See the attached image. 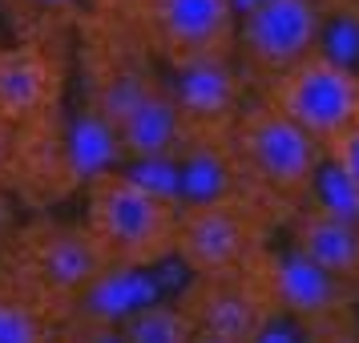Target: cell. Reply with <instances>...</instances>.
<instances>
[{
  "instance_id": "6da1fadb",
  "label": "cell",
  "mask_w": 359,
  "mask_h": 343,
  "mask_svg": "<svg viewBox=\"0 0 359 343\" xmlns=\"http://www.w3.org/2000/svg\"><path fill=\"white\" fill-rule=\"evenodd\" d=\"M114 275L121 271L105 262L81 218L36 214L29 222H17L8 243L0 246V283L25 295L53 323L85 311L97 287Z\"/></svg>"
},
{
  "instance_id": "ba28073f",
  "label": "cell",
  "mask_w": 359,
  "mask_h": 343,
  "mask_svg": "<svg viewBox=\"0 0 359 343\" xmlns=\"http://www.w3.org/2000/svg\"><path fill=\"white\" fill-rule=\"evenodd\" d=\"M259 97L271 101L278 114H287L327 149L359 121V69L327 53H311L307 61H299L278 81L266 85Z\"/></svg>"
},
{
  "instance_id": "ac0fdd59",
  "label": "cell",
  "mask_w": 359,
  "mask_h": 343,
  "mask_svg": "<svg viewBox=\"0 0 359 343\" xmlns=\"http://www.w3.org/2000/svg\"><path fill=\"white\" fill-rule=\"evenodd\" d=\"M299 343H359V311L343 319H327L319 327H307Z\"/></svg>"
},
{
  "instance_id": "5bb4252c",
  "label": "cell",
  "mask_w": 359,
  "mask_h": 343,
  "mask_svg": "<svg viewBox=\"0 0 359 343\" xmlns=\"http://www.w3.org/2000/svg\"><path fill=\"white\" fill-rule=\"evenodd\" d=\"M121 343H198V331L190 327L186 311L174 299H149L130 307L117 319Z\"/></svg>"
},
{
  "instance_id": "4fadbf2b",
  "label": "cell",
  "mask_w": 359,
  "mask_h": 343,
  "mask_svg": "<svg viewBox=\"0 0 359 343\" xmlns=\"http://www.w3.org/2000/svg\"><path fill=\"white\" fill-rule=\"evenodd\" d=\"M81 13L85 0H0V20L13 41H33L65 53H73Z\"/></svg>"
},
{
  "instance_id": "52a82bcc",
  "label": "cell",
  "mask_w": 359,
  "mask_h": 343,
  "mask_svg": "<svg viewBox=\"0 0 359 343\" xmlns=\"http://www.w3.org/2000/svg\"><path fill=\"white\" fill-rule=\"evenodd\" d=\"M130 20L162 69L234 53L238 13L230 0H133Z\"/></svg>"
},
{
  "instance_id": "3957f363",
  "label": "cell",
  "mask_w": 359,
  "mask_h": 343,
  "mask_svg": "<svg viewBox=\"0 0 359 343\" xmlns=\"http://www.w3.org/2000/svg\"><path fill=\"white\" fill-rule=\"evenodd\" d=\"M178 210V198L154 190L146 178L121 166H105L85 182L81 222L105 262L121 275H142L174 259Z\"/></svg>"
},
{
  "instance_id": "e0dca14e",
  "label": "cell",
  "mask_w": 359,
  "mask_h": 343,
  "mask_svg": "<svg viewBox=\"0 0 359 343\" xmlns=\"http://www.w3.org/2000/svg\"><path fill=\"white\" fill-rule=\"evenodd\" d=\"M307 206L327 210V214H335V218H343V222H355L359 227V186L347 178L331 158L323 162L319 178H315V186H311Z\"/></svg>"
},
{
  "instance_id": "44dd1931",
  "label": "cell",
  "mask_w": 359,
  "mask_h": 343,
  "mask_svg": "<svg viewBox=\"0 0 359 343\" xmlns=\"http://www.w3.org/2000/svg\"><path fill=\"white\" fill-rule=\"evenodd\" d=\"M85 8H97V13H114V17H126L133 8V0H85Z\"/></svg>"
},
{
  "instance_id": "8fae6325",
  "label": "cell",
  "mask_w": 359,
  "mask_h": 343,
  "mask_svg": "<svg viewBox=\"0 0 359 343\" xmlns=\"http://www.w3.org/2000/svg\"><path fill=\"white\" fill-rule=\"evenodd\" d=\"M165 77L182 117V137H226L230 121L250 101V85L234 53L165 69Z\"/></svg>"
},
{
  "instance_id": "5b68a950",
  "label": "cell",
  "mask_w": 359,
  "mask_h": 343,
  "mask_svg": "<svg viewBox=\"0 0 359 343\" xmlns=\"http://www.w3.org/2000/svg\"><path fill=\"white\" fill-rule=\"evenodd\" d=\"M278 238V222L246 194H218L182 202L174 259L190 275L246 271Z\"/></svg>"
},
{
  "instance_id": "8992f818",
  "label": "cell",
  "mask_w": 359,
  "mask_h": 343,
  "mask_svg": "<svg viewBox=\"0 0 359 343\" xmlns=\"http://www.w3.org/2000/svg\"><path fill=\"white\" fill-rule=\"evenodd\" d=\"M323 8V0H255L246 13H238L234 61L250 93H262L287 69L319 53Z\"/></svg>"
},
{
  "instance_id": "7c38bea8",
  "label": "cell",
  "mask_w": 359,
  "mask_h": 343,
  "mask_svg": "<svg viewBox=\"0 0 359 343\" xmlns=\"http://www.w3.org/2000/svg\"><path fill=\"white\" fill-rule=\"evenodd\" d=\"M283 243L299 250L303 259L323 267L327 275H335L359 295V227L343 222L335 214L315 210V206H299V210L278 227Z\"/></svg>"
},
{
  "instance_id": "ffe728a7",
  "label": "cell",
  "mask_w": 359,
  "mask_h": 343,
  "mask_svg": "<svg viewBox=\"0 0 359 343\" xmlns=\"http://www.w3.org/2000/svg\"><path fill=\"white\" fill-rule=\"evenodd\" d=\"M17 222H20V218H17V198L0 186V246L8 243V234L17 230Z\"/></svg>"
},
{
  "instance_id": "7402d4cb",
  "label": "cell",
  "mask_w": 359,
  "mask_h": 343,
  "mask_svg": "<svg viewBox=\"0 0 359 343\" xmlns=\"http://www.w3.org/2000/svg\"><path fill=\"white\" fill-rule=\"evenodd\" d=\"M8 170H13V146H8V133L0 130V186L8 190Z\"/></svg>"
},
{
  "instance_id": "cb8c5ba5",
  "label": "cell",
  "mask_w": 359,
  "mask_h": 343,
  "mask_svg": "<svg viewBox=\"0 0 359 343\" xmlns=\"http://www.w3.org/2000/svg\"><path fill=\"white\" fill-rule=\"evenodd\" d=\"M323 4H343V0H323Z\"/></svg>"
},
{
  "instance_id": "7a4b0ae2",
  "label": "cell",
  "mask_w": 359,
  "mask_h": 343,
  "mask_svg": "<svg viewBox=\"0 0 359 343\" xmlns=\"http://www.w3.org/2000/svg\"><path fill=\"white\" fill-rule=\"evenodd\" d=\"M226 158L238 194L259 202L283 227L299 206H307L327 149L287 114H278L271 101L250 93V101L226 130Z\"/></svg>"
},
{
  "instance_id": "603a6c76",
  "label": "cell",
  "mask_w": 359,
  "mask_h": 343,
  "mask_svg": "<svg viewBox=\"0 0 359 343\" xmlns=\"http://www.w3.org/2000/svg\"><path fill=\"white\" fill-rule=\"evenodd\" d=\"M230 4H234V13H246V8H250L255 0H230Z\"/></svg>"
},
{
  "instance_id": "277c9868",
  "label": "cell",
  "mask_w": 359,
  "mask_h": 343,
  "mask_svg": "<svg viewBox=\"0 0 359 343\" xmlns=\"http://www.w3.org/2000/svg\"><path fill=\"white\" fill-rule=\"evenodd\" d=\"M73 65L81 73L85 114L114 137L126 117L165 85L162 61L146 49L130 20L85 8L73 36ZM117 149V146H114Z\"/></svg>"
},
{
  "instance_id": "30bf717a",
  "label": "cell",
  "mask_w": 359,
  "mask_h": 343,
  "mask_svg": "<svg viewBox=\"0 0 359 343\" xmlns=\"http://www.w3.org/2000/svg\"><path fill=\"white\" fill-rule=\"evenodd\" d=\"M250 271L259 275L275 315L287 319V323H294L299 331L359 311V295L347 283H339L335 275H327L323 267H315L311 259H303L299 250H291V246L278 243V238L250 262Z\"/></svg>"
},
{
  "instance_id": "9c48e42d",
  "label": "cell",
  "mask_w": 359,
  "mask_h": 343,
  "mask_svg": "<svg viewBox=\"0 0 359 343\" xmlns=\"http://www.w3.org/2000/svg\"><path fill=\"white\" fill-rule=\"evenodd\" d=\"M174 303L186 311L198 343H262L278 319L250 267L234 275H190Z\"/></svg>"
},
{
  "instance_id": "9a60e30c",
  "label": "cell",
  "mask_w": 359,
  "mask_h": 343,
  "mask_svg": "<svg viewBox=\"0 0 359 343\" xmlns=\"http://www.w3.org/2000/svg\"><path fill=\"white\" fill-rule=\"evenodd\" d=\"M53 319L36 311L25 295H17L8 283H0V343H49Z\"/></svg>"
},
{
  "instance_id": "d6986e66",
  "label": "cell",
  "mask_w": 359,
  "mask_h": 343,
  "mask_svg": "<svg viewBox=\"0 0 359 343\" xmlns=\"http://www.w3.org/2000/svg\"><path fill=\"white\" fill-rule=\"evenodd\" d=\"M327 158H331V162L339 166L343 174L359 186V121L347 133H339L331 146H327Z\"/></svg>"
},
{
  "instance_id": "2e32d148",
  "label": "cell",
  "mask_w": 359,
  "mask_h": 343,
  "mask_svg": "<svg viewBox=\"0 0 359 343\" xmlns=\"http://www.w3.org/2000/svg\"><path fill=\"white\" fill-rule=\"evenodd\" d=\"M319 53L359 69V0H343V4H327L323 8Z\"/></svg>"
}]
</instances>
